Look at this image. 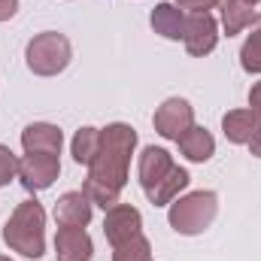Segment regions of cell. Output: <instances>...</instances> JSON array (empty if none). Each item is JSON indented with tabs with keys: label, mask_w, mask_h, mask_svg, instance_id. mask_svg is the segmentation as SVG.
Wrapping results in <instances>:
<instances>
[{
	"label": "cell",
	"mask_w": 261,
	"mask_h": 261,
	"mask_svg": "<svg viewBox=\"0 0 261 261\" xmlns=\"http://www.w3.org/2000/svg\"><path fill=\"white\" fill-rule=\"evenodd\" d=\"M219 213V197L216 192H189L186 197H176L170 203V213H167V222L176 234L182 237H195V234H203L213 219Z\"/></svg>",
	"instance_id": "3"
},
{
	"label": "cell",
	"mask_w": 261,
	"mask_h": 261,
	"mask_svg": "<svg viewBox=\"0 0 261 261\" xmlns=\"http://www.w3.org/2000/svg\"><path fill=\"white\" fill-rule=\"evenodd\" d=\"M189 182H192L189 170L173 164V170H170V173H167L155 189H152V192H146V197H149L155 206H170V203L179 197V192H186V189H189Z\"/></svg>",
	"instance_id": "17"
},
{
	"label": "cell",
	"mask_w": 261,
	"mask_h": 261,
	"mask_svg": "<svg viewBox=\"0 0 261 261\" xmlns=\"http://www.w3.org/2000/svg\"><path fill=\"white\" fill-rule=\"evenodd\" d=\"M137 149V130L125 122H113L100 128V149L94 161L88 164V176L82 182V192L94 206H116L119 195L128 182V164Z\"/></svg>",
	"instance_id": "1"
},
{
	"label": "cell",
	"mask_w": 261,
	"mask_h": 261,
	"mask_svg": "<svg viewBox=\"0 0 261 261\" xmlns=\"http://www.w3.org/2000/svg\"><path fill=\"white\" fill-rule=\"evenodd\" d=\"M240 67L246 73H261V15H255L252 34L246 37V43L240 49Z\"/></svg>",
	"instance_id": "19"
},
{
	"label": "cell",
	"mask_w": 261,
	"mask_h": 261,
	"mask_svg": "<svg viewBox=\"0 0 261 261\" xmlns=\"http://www.w3.org/2000/svg\"><path fill=\"white\" fill-rule=\"evenodd\" d=\"M64 134L58 125L49 122H34L21 130V149L24 155H61Z\"/></svg>",
	"instance_id": "9"
},
{
	"label": "cell",
	"mask_w": 261,
	"mask_h": 261,
	"mask_svg": "<svg viewBox=\"0 0 261 261\" xmlns=\"http://www.w3.org/2000/svg\"><path fill=\"white\" fill-rule=\"evenodd\" d=\"M219 12H222V28L228 37L243 34L255 21V9L246 0H219Z\"/></svg>",
	"instance_id": "16"
},
{
	"label": "cell",
	"mask_w": 261,
	"mask_h": 261,
	"mask_svg": "<svg viewBox=\"0 0 261 261\" xmlns=\"http://www.w3.org/2000/svg\"><path fill=\"white\" fill-rule=\"evenodd\" d=\"M73 58V46L64 34L58 31H43L37 34L28 49H24V61H28V70L37 73V76H58L64 73L67 64Z\"/></svg>",
	"instance_id": "4"
},
{
	"label": "cell",
	"mask_w": 261,
	"mask_h": 261,
	"mask_svg": "<svg viewBox=\"0 0 261 261\" xmlns=\"http://www.w3.org/2000/svg\"><path fill=\"white\" fill-rule=\"evenodd\" d=\"M261 128V119L246 107V110H228L222 116V130L228 137V143L234 146H249V140L258 134Z\"/></svg>",
	"instance_id": "13"
},
{
	"label": "cell",
	"mask_w": 261,
	"mask_h": 261,
	"mask_svg": "<svg viewBox=\"0 0 261 261\" xmlns=\"http://www.w3.org/2000/svg\"><path fill=\"white\" fill-rule=\"evenodd\" d=\"M246 3H252V6H255V3H261V0H246Z\"/></svg>",
	"instance_id": "26"
},
{
	"label": "cell",
	"mask_w": 261,
	"mask_h": 261,
	"mask_svg": "<svg viewBox=\"0 0 261 261\" xmlns=\"http://www.w3.org/2000/svg\"><path fill=\"white\" fill-rule=\"evenodd\" d=\"M70 149H73V161L88 167L94 161L97 149H100V128H79L73 143H70Z\"/></svg>",
	"instance_id": "18"
},
{
	"label": "cell",
	"mask_w": 261,
	"mask_h": 261,
	"mask_svg": "<svg viewBox=\"0 0 261 261\" xmlns=\"http://www.w3.org/2000/svg\"><path fill=\"white\" fill-rule=\"evenodd\" d=\"M103 234H107V243L116 249L122 243H128L134 237L143 234V216L137 206L130 203H116L107 210V219H103Z\"/></svg>",
	"instance_id": "6"
},
{
	"label": "cell",
	"mask_w": 261,
	"mask_h": 261,
	"mask_svg": "<svg viewBox=\"0 0 261 261\" xmlns=\"http://www.w3.org/2000/svg\"><path fill=\"white\" fill-rule=\"evenodd\" d=\"M18 176V158L9 146H0V186H9Z\"/></svg>",
	"instance_id": "21"
},
{
	"label": "cell",
	"mask_w": 261,
	"mask_h": 261,
	"mask_svg": "<svg viewBox=\"0 0 261 261\" xmlns=\"http://www.w3.org/2000/svg\"><path fill=\"white\" fill-rule=\"evenodd\" d=\"M249 110L261 119V82H255V85L249 88Z\"/></svg>",
	"instance_id": "23"
},
{
	"label": "cell",
	"mask_w": 261,
	"mask_h": 261,
	"mask_svg": "<svg viewBox=\"0 0 261 261\" xmlns=\"http://www.w3.org/2000/svg\"><path fill=\"white\" fill-rule=\"evenodd\" d=\"M18 12V0H0V21H9Z\"/></svg>",
	"instance_id": "24"
},
{
	"label": "cell",
	"mask_w": 261,
	"mask_h": 261,
	"mask_svg": "<svg viewBox=\"0 0 261 261\" xmlns=\"http://www.w3.org/2000/svg\"><path fill=\"white\" fill-rule=\"evenodd\" d=\"M176 143H179V152H182L189 161H195V164H203V161H210V158L216 155V140H213V134L206 128H200V125H192Z\"/></svg>",
	"instance_id": "15"
},
{
	"label": "cell",
	"mask_w": 261,
	"mask_h": 261,
	"mask_svg": "<svg viewBox=\"0 0 261 261\" xmlns=\"http://www.w3.org/2000/svg\"><path fill=\"white\" fill-rule=\"evenodd\" d=\"M182 43H186V52L192 58L210 55L216 49V43H219V24H216V18L210 12H195L192 18H186V37H182Z\"/></svg>",
	"instance_id": "8"
},
{
	"label": "cell",
	"mask_w": 261,
	"mask_h": 261,
	"mask_svg": "<svg viewBox=\"0 0 261 261\" xmlns=\"http://www.w3.org/2000/svg\"><path fill=\"white\" fill-rule=\"evenodd\" d=\"M61 173L58 155H24L18 161V179L28 192H46Z\"/></svg>",
	"instance_id": "7"
},
{
	"label": "cell",
	"mask_w": 261,
	"mask_h": 261,
	"mask_svg": "<svg viewBox=\"0 0 261 261\" xmlns=\"http://www.w3.org/2000/svg\"><path fill=\"white\" fill-rule=\"evenodd\" d=\"M176 6L179 9H189L195 15V12H210L213 6H219V0H176Z\"/></svg>",
	"instance_id": "22"
},
{
	"label": "cell",
	"mask_w": 261,
	"mask_h": 261,
	"mask_svg": "<svg viewBox=\"0 0 261 261\" xmlns=\"http://www.w3.org/2000/svg\"><path fill=\"white\" fill-rule=\"evenodd\" d=\"M55 255H58V261H91L94 243L85 234V228H58Z\"/></svg>",
	"instance_id": "12"
},
{
	"label": "cell",
	"mask_w": 261,
	"mask_h": 261,
	"mask_svg": "<svg viewBox=\"0 0 261 261\" xmlns=\"http://www.w3.org/2000/svg\"><path fill=\"white\" fill-rule=\"evenodd\" d=\"M3 243L24 258H43L46 255V210L37 200H21L3 225Z\"/></svg>",
	"instance_id": "2"
},
{
	"label": "cell",
	"mask_w": 261,
	"mask_h": 261,
	"mask_svg": "<svg viewBox=\"0 0 261 261\" xmlns=\"http://www.w3.org/2000/svg\"><path fill=\"white\" fill-rule=\"evenodd\" d=\"M149 24H152V31L161 34L164 40L179 43V40L186 37V15H182V9H179L176 3H158V6L152 9V15H149Z\"/></svg>",
	"instance_id": "14"
},
{
	"label": "cell",
	"mask_w": 261,
	"mask_h": 261,
	"mask_svg": "<svg viewBox=\"0 0 261 261\" xmlns=\"http://www.w3.org/2000/svg\"><path fill=\"white\" fill-rule=\"evenodd\" d=\"M152 125H155V130H158L164 140H179L186 130L195 125V107H192L186 97H167V100L155 110Z\"/></svg>",
	"instance_id": "5"
},
{
	"label": "cell",
	"mask_w": 261,
	"mask_h": 261,
	"mask_svg": "<svg viewBox=\"0 0 261 261\" xmlns=\"http://www.w3.org/2000/svg\"><path fill=\"white\" fill-rule=\"evenodd\" d=\"M0 261H12V258H6V255H0Z\"/></svg>",
	"instance_id": "27"
},
{
	"label": "cell",
	"mask_w": 261,
	"mask_h": 261,
	"mask_svg": "<svg viewBox=\"0 0 261 261\" xmlns=\"http://www.w3.org/2000/svg\"><path fill=\"white\" fill-rule=\"evenodd\" d=\"M173 170V155L161 146H146L140 152V164H137V173H140V186L143 192H152L167 173Z\"/></svg>",
	"instance_id": "10"
},
{
	"label": "cell",
	"mask_w": 261,
	"mask_h": 261,
	"mask_svg": "<svg viewBox=\"0 0 261 261\" xmlns=\"http://www.w3.org/2000/svg\"><path fill=\"white\" fill-rule=\"evenodd\" d=\"M249 152H252L255 158H261V128H258V134L249 140Z\"/></svg>",
	"instance_id": "25"
},
{
	"label": "cell",
	"mask_w": 261,
	"mask_h": 261,
	"mask_svg": "<svg viewBox=\"0 0 261 261\" xmlns=\"http://www.w3.org/2000/svg\"><path fill=\"white\" fill-rule=\"evenodd\" d=\"M91 200L85 192H67L55 200V222L58 228H85L91 222Z\"/></svg>",
	"instance_id": "11"
},
{
	"label": "cell",
	"mask_w": 261,
	"mask_h": 261,
	"mask_svg": "<svg viewBox=\"0 0 261 261\" xmlns=\"http://www.w3.org/2000/svg\"><path fill=\"white\" fill-rule=\"evenodd\" d=\"M113 261H152V243L140 234L113 249Z\"/></svg>",
	"instance_id": "20"
}]
</instances>
